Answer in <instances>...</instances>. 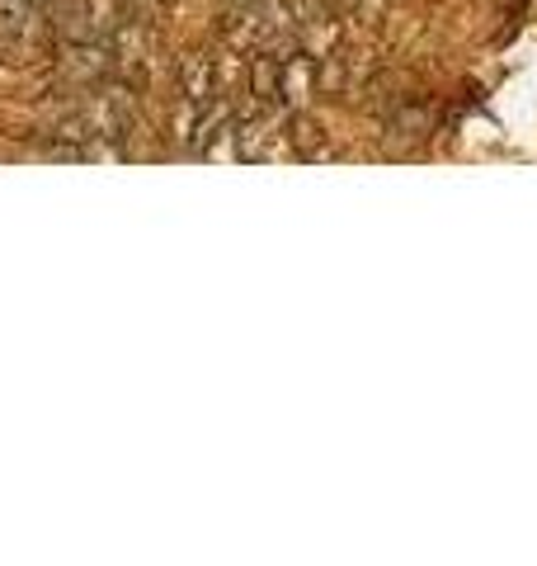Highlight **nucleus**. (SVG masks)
I'll use <instances>...</instances> for the list:
<instances>
[{"label": "nucleus", "instance_id": "0eeeda50", "mask_svg": "<svg viewBox=\"0 0 537 566\" xmlns=\"http://www.w3.org/2000/svg\"><path fill=\"white\" fill-rule=\"evenodd\" d=\"M222 6H231V10H250V6H260V0H222Z\"/></svg>", "mask_w": 537, "mask_h": 566}, {"label": "nucleus", "instance_id": "20e7f679", "mask_svg": "<svg viewBox=\"0 0 537 566\" xmlns=\"http://www.w3.org/2000/svg\"><path fill=\"white\" fill-rule=\"evenodd\" d=\"M39 33H43V10L33 0H0V39L33 43Z\"/></svg>", "mask_w": 537, "mask_h": 566}, {"label": "nucleus", "instance_id": "7ed1b4c3", "mask_svg": "<svg viewBox=\"0 0 537 566\" xmlns=\"http://www.w3.org/2000/svg\"><path fill=\"white\" fill-rule=\"evenodd\" d=\"M250 95H255L260 109H274L283 104V52H255L250 57Z\"/></svg>", "mask_w": 537, "mask_h": 566}, {"label": "nucleus", "instance_id": "423d86ee", "mask_svg": "<svg viewBox=\"0 0 537 566\" xmlns=\"http://www.w3.org/2000/svg\"><path fill=\"white\" fill-rule=\"evenodd\" d=\"M179 81H185L189 109H203V104L222 99V95H218V71H212V57H203V52L185 57V66H179Z\"/></svg>", "mask_w": 537, "mask_h": 566}, {"label": "nucleus", "instance_id": "f257e3e1", "mask_svg": "<svg viewBox=\"0 0 537 566\" xmlns=\"http://www.w3.org/2000/svg\"><path fill=\"white\" fill-rule=\"evenodd\" d=\"M76 114L85 123V133L104 147V142H123L133 133L137 99H133V91L123 81H99V85H90V91H81Z\"/></svg>", "mask_w": 537, "mask_h": 566}, {"label": "nucleus", "instance_id": "39448f33", "mask_svg": "<svg viewBox=\"0 0 537 566\" xmlns=\"http://www.w3.org/2000/svg\"><path fill=\"white\" fill-rule=\"evenodd\" d=\"M312 85H320V66L312 52H283V104H307Z\"/></svg>", "mask_w": 537, "mask_h": 566}, {"label": "nucleus", "instance_id": "f03ea898", "mask_svg": "<svg viewBox=\"0 0 537 566\" xmlns=\"http://www.w3.org/2000/svg\"><path fill=\"white\" fill-rule=\"evenodd\" d=\"M62 81L71 85V91H90V85H99V81H109L114 76V43H62Z\"/></svg>", "mask_w": 537, "mask_h": 566}]
</instances>
